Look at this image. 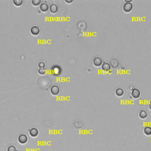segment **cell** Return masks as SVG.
<instances>
[{
  "label": "cell",
  "instance_id": "obj_8",
  "mask_svg": "<svg viewBox=\"0 0 151 151\" xmlns=\"http://www.w3.org/2000/svg\"><path fill=\"white\" fill-rule=\"evenodd\" d=\"M40 10L42 12H47L49 9V7H48V4H46V3H42L40 5Z\"/></svg>",
  "mask_w": 151,
  "mask_h": 151
},
{
  "label": "cell",
  "instance_id": "obj_4",
  "mask_svg": "<svg viewBox=\"0 0 151 151\" xmlns=\"http://www.w3.org/2000/svg\"><path fill=\"white\" fill-rule=\"evenodd\" d=\"M132 96L133 98L135 99H138L140 97V92L138 88H133L132 91Z\"/></svg>",
  "mask_w": 151,
  "mask_h": 151
},
{
  "label": "cell",
  "instance_id": "obj_16",
  "mask_svg": "<svg viewBox=\"0 0 151 151\" xmlns=\"http://www.w3.org/2000/svg\"><path fill=\"white\" fill-rule=\"evenodd\" d=\"M38 72L41 75H44V74H46V70L44 68H41V69H39L38 70Z\"/></svg>",
  "mask_w": 151,
  "mask_h": 151
},
{
  "label": "cell",
  "instance_id": "obj_15",
  "mask_svg": "<svg viewBox=\"0 0 151 151\" xmlns=\"http://www.w3.org/2000/svg\"><path fill=\"white\" fill-rule=\"evenodd\" d=\"M32 3L33 6H37L41 4V1H40V0H33V1H32Z\"/></svg>",
  "mask_w": 151,
  "mask_h": 151
},
{
  "label": "cell",
  "instance_id": "obj_2",
  "mask_svg": "<svg viewBox=\"0 0 151 151\" xmlns=\"http://www.w3.org/2000/svg\"><path fill=\"white\" fill-rule=\"evenodd\" d=\"M30 32H31V33L33 34V35L37 36L40 34V29L39 27H38V26L34 25V26H33V27L31 28Z\"/></svg>",
  "mask_w": 151,
  "mask_h": 151
},
{
  "label": "cell",
  "instance_id": "obj_3",
  "mask_svg": "<svg viewBox=\"0 0 151 151\" xmlns=\"http://www.w3.org/2000/svg\"><path fill=\"white\" fill-rule=\"evenodd\" d=\"M18 142L21 144H25L28 141V137L25 134H21L18 136Z\"/></svg>",
  "mask_w": 151,
  "mask_h": 151
},
{
  "label": "cell",
  "instance_id": "obj_9",
  "mask_svg": "<svg viewBox=\"0 0 151 151\" xmlns=\"http://www.w3.org/2000/svg\"><path fill=\"white\" fill-rule=\"evenodd\" d=\"M102 70L104 71H106V72H107V71L110 70L111 69V66L108 63H103L102 65Z\"/></svg>",
  "mask_w": 151,
  "mask_h": 151
},
{
  "label": "cell",
  "instance_id": "obj_11",
  "mask_svg": "<svg viewBox=\"0 0 151 151\" xmlns=\"http://www.w3.org/2000/svg\"><path fill=\"white\" fill-rule=\"evenodd\" d=\"M139 117L141 118V119H146L147 116V113L145 110H142L141 111H140L139 114Z\"/></svg>",
  "mask_w": 151,
  "mask_h": 151
},
{
  "label": "cell",
  "instance_id": "obj_5",
  "mask_svg": "<svg viewBox=\"0 0 151 151\" xmlns=\"http://www.w3.org/2000/svg\"><path fill=\"white\" fill-rule=\"evenodd\" d=\"M102 63H103V61H102V58H100V57H95L94 60H93V65H94L95 66H100L102 65Z\"/></svg>",
  "mask_w": 151,
  "mask_h": 151
},
{
  "label": "cell",
  "instance_id": "obj_7",
  "mask_svg": "<svg viewBox=\"0 0 151 151\" xmlns=\"http://www.w3.org/2000/svg\"><path fill=\"white\" fill-rule=\"evenodd\" d=\"M29 135H30L31 136L35 138V137L38 136V135H39V131H38L36 128H32V129L29 130Z\"/></svg>",
  "mask_w": 151,
  "mask_h": 151
},
{
  "label": "cell",
  "instance_id": "obj_13",
  "mask_svg": "<svg viewBox=\"0 0 151 151\" xmlns=\"http://www.w3.org/2000/svg\"><path fill=\"white\" fill-rule=\"evenodd\" d=\"M124 94V90L122 88H118L116 90V95L117 96H122Z\"/></svg>",
  "mask_w": 151,
  "mask_h": 151
},
{
  "label": "cell",
  "instance_id": "obj_1",
  "mask_svg": "<svg viewBox=\"0 0 151 151\" xmlns=\"http://www.w3.org/2000/svg\"><path fill=\"white\" fill-rule=\"evenodd\" d=\"M123 9L126 13H129L133 9V4L131 3H126L123 6Z\"/></svg>",
  "mask_w": 151,
  "mask_h": 151
},
{
  "label": "cell",
  "instance_id": "obj_17",
  "mask_svg": "<svg viewBox=\"0 0 151 151\" xmlns=\"http://www.w3.org/2000/svg\"><path fill=\"white\" fill-rule=\"evenodd\" d=\"M7 151H17V150L15 146H10L8 147Z\"/></svg>",
  "mask_w": 151,
  "mask_h": 151
},
{
  "label": "cell",
  "instance_id": "obj_10",
  "mask_svg": "<svg viewBox=\"0 0 151 151\" xmlns=\"http://www.w3.org/2000/svg\"><path fill=\"white\" fill-rule=\"evenodd\" d=\"M50 11L51 13L55 14L58 11V7L55 4H52L50 7Z\"/></svg>",
  "mask_w": 151,
  "mask_h": 151
},
{
  "label": "cell",
  "instance_id": "obj_18",
  "mask_svg": "<svg viewBox=\"0 0 151 151\" xmlns=\"http://www.w3.org/2000/svg\"><path fill=\"white\" fill-rule=\"evenodd\" d=\"M38 66H39V67L40 69H41V68H44V67L46 66V65H45V63H44V62H40V63H39V65H38Z\"/></svg>",
  "mask_w": 151,
  "mask_h": 151
},
{
  "label": "cell",
  "instance_id": "obj_19",
  "mask_svg": "<svg viewBox=\"0 0 151 151\" xmlns=\"http://www.w3.org/2000/svg\"><path fill=\"white\" fill-rule=\"evenodd\" d=\"M66 3H69V4H70V3H72L73 1V0H70V1H68V0H66Z\"/></svg>",
  "mask_w": 151,
  "mask_h": 151
},
{
  "label": "cell",
  "instance_id": "obj_12",
  "mask_svg": "<svg viewBox=\"0 0 151 151\" xmlns=\"http://www.w3.org/2000/svg\"><path fill=\"white\" fill-rule=\"evenodd\" d=\"M143 132L147 136H150L151 135V128L149 126H146L144 128Z\"/></svg>",
  "mask_w": 151,
  "mask_h": 151
},
{
  "label": "cell",
  "instance_id": "obj_20",
  "mask_svg": "<svg viewBox=\"0 0 151 151\" xmlns=\"http://www.w3.org/2000/svg\"><path fill=\"white\" fill-rule=\"evenodd\" d=\"M132 1V0H125L126 3H131Z\"/></svg>",
  "mask_w": 151,
  "mask_h": 151
},
{
  "label": "cell",
  "instance_id": "obj_21",
  "mask_svg": "<svg viewBox=\"0 0 151 151\" xmlns=\"http://www.w3.org/2000/svg\"><path fill=\"white\" fill-rule=\"evenodd\" d=\"M149 109L151 110V101H150V102H149Z\"/></svg>",
  "mask_w": 151,
  "mask_h": 151
},
{
  "label": "cell",
  "instance_id": "obj_14",
  "mask_svg": "<svg viewBox=\"0 0 151 151\" xmlns=\"http://www.w3.org/2000/svg\"><path fill=\"white\" fill-rule=\"evenodd\" d=\"M23 3V1L22 0H14L13 1V3L14 4L15 6H16L17 7L21 6Z\"/></svg>",
  "mask_w": 151,
  "mask_h": 151
},
{
  "label": "cell",
  "instance_id": "obj_6",
  "mask_svg": "<svg viewBox=\"0 0 151 151\" xmlns=\"http://www.w3.org/2000/svg\"><path fill=\"white\" fill-rule=\"evenodd\" d=\"M51 93L53 95H57L60 93V88L58 86L54 85V86H52L51 88Z\"/></svg>",
  "mask_w": 151,
  "mask_h": 151
}]
</instances>
